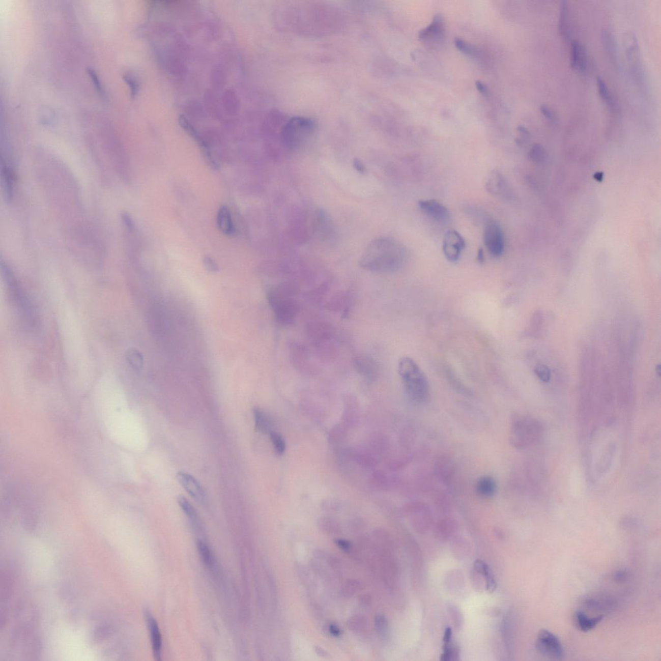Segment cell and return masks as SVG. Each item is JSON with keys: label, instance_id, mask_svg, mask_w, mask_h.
I'll use <instances>...</instances> for the list:
<instances>
[{"label": "cell", "instance_id": "6da1fadb", "mask_svg": "<svg viewBox=\"0 0 661 661\" xmlns=\"http://www.w3.org/2000/svg\"><path fill=\"white\" fill-rule=\"evenodd\" d=\"M406 256L405 247L389 238H379L369 243L360 259L363 269L371 272L387 273L398 270Z\"/></svg>", "mask_w": 661, "mask_h": 661}, {"label": "cell", "instance_id": "7a4b0ae2", "mask_svg": "<svg viewBox=\"0 0 661 661\" xmlns=\"http://www.w3.org/2000/svg\"><path fill=\"white\" fill-rule=\"evenodd\" d=\"M398 371L404 387L411 400L416 403H424L429 395V386L424 372L414 360L409 357L400 358Z\"/></svg>", "mask_w": 661, "mask_h": 661}, {"label": "cell", "instance_id": "3957f363", "mask_svg": "<svg viewBox=\"0 0 661 661\" xmlns=\"http://www.w3.org/2000/svg\"><path fill=\"white\" fill-rule=\"evenodd\" d=\"M315 129V123L309 118H292L282 127L281 136L283 143L290 150H299L308 142Z\"/></svg>", "mask_w": 661, "mask_h": 661}, {"label": "cell", "instance_id": "277c9868", "mask_svg": "<svg viewBox=\"0 0 661 661\" xmlns=\"http://www.w3.org/2000/svg\"><path fill=\"white\" fill-rule=\"evenodd\" d=\"M268 299L276 321L283 325H289L295 321L298 312L295 300L280 288L269 291Z\"/></svg>", "mask_w": 661, "mask_h": 661}, {"label": "cell", "instance_id": "5b68a950", "mask_svg": "<svg viewBox=\"0 0 661 661\" xmlns=\"http://www.w3.org/2000/svg\"><path fill=\"white\" fill-rule=\"evenodd\" d=\"M1 269L7 288H8L12 299H13L12 300L16 305L18 311L31 324L35 323V310L33 309L32 304H31L30 299H28L27 296L21 289L10 266L2 259L1 260Z\"/></svg>", "mask_w": 661, "mask_h": 661}, {"label": "cell", "instance_id": "8992f818", "mask_svg": "<svg viewBox=\"0 0 661 661\" xmlns=\"http://www.w3.org/2000/svg\"><path fill=\"white\" fill-rule=\"evenodd\" d=\"M622 43L632 78L638 85H643L645 74L641 61L640 47L636 34L632 31L624 33L622 36Z\"/></svg>", "mask_w": 661, "mask_h": 661}, {"label": "cell", "instance_id": "52a82bcc", "mask_svg": "<svg viewBox=\"0 0 661 661\" xmlns=\"http://www.w3.org/2000/svg\"><path fill=\"white\" fill-rule=\"evenodd\" d=\"M537 424L525 417H516L511 425L510 441L516 448H524L536 438Z\"/></svg>", "mask_w": 661, "mask_h": 661}, {"label": "cell", "instance_id": "ba28073f", "mask_svg": "<svg viewBox=\"0 0 661 661\" xmlns=\"http://www.w3.org/2000/svg\"><path fill=\"white\" fill-rule=\"evenodd\" d=\"M535 646L538 653L550 659L561 660L564 657V650L559 639L547 629L538 633Z\"/></svg>", "mask_w": 661, "mask_h": 661}, {"label": "cell", "instance_id": "9c48e42d", "mask_svg": "<svg viewBox=\"0 0 661 661\" xmlns=\"http://www.w3.org/2000/svg\"><path fill=\"white\" fill-rule=\"evenodd\" d=\"M485 247L493 256L501 257L505 250V239L503 231L498 222L490 221L486 223L484 232Z\"/></svg>", "mask_w": 661, "mask_h": 661}, {"label": "cell", "instance_id": "30bf717a", "mask_svg": "<svg viewBox=\"0 0 661 661\" xmlns=\"http://www.w3.org/2000/svg\"><path fill=\"white\" fill-rule=\"evenodd\" d=\"M466 242L462 235L455 230L448 231L443 240V252L447 260L451 263L457 261L465 249Z\"/></svg>", "mask_w": 661, "mask_h": 661}, {"label": "cell", "instance_id": "8fae6325", "mask_svg": "<svg viewBox=\"0 0 661 661\" xmlns=\"http://www.w3.org/2000/svg\"><path fill=\"white\" fill-rule=\"evenodd\" d=\"M420 210L432 220L440 223H446L450 220V213L445 206L436 199L420 200Z\"/></svg>", "mask_w": 661, "mask_h": 661}, {"label": "cell", "instance_id": "7c38bea8", "mask_svg": "<svg viewBox=\"0 0 661 661\" xmlns=\"http://www.w3.org/2000/svg\"><path fill=\"white\" fill-rule=\"evenodd\" d=\"M570 64L577 73H585L588 68L587 50L580 41L574 40L571 43Z\"/></svg>", "mask_w": 661, "mask_h": 661}, {"label": "cell", "instance_id": "4fadbf2b", "mask_svg": "<svg viewBox=\"0 0 661 661\" xmlns=\"http://www.w3.org/2000/svg\"><path fill=\"white\" fill-rule=\"evenodd\" d=\"M177 479L186 492L196 501L203 502L206 499V494L203 485L193 476L185 472H179Z\"/></svg>", "mask_w": 661, "mask_h": 661}, {"label": "cell", "instance_id": "5bb4252c", "mask_svg": "<svg viewBox=\"0 0 661 661\" xmlns=\"http://www.w3.org/2000/svg\"><path fill=\"white\" fill-rule=\"evenodd\" d=\"M145 617L149 631H150L154 657H155L156 660H160L161 654H162V642L159 626H158L156 619L154 618V617L150 612H146Z\"/></svg>", "mask_w": 661, "mask_h": 661}, {"label": "cell", "instance_id": "9a60e30c", "mask_svg": "<svg viewBox=\"0 0 661 661\" xmlns=\"http://www.w3.org/2000/svg\"><path fill=\"white\" fill-rule=\"evenodd\" d=\"M485 188L490 193L499 197L506 196L508 193V186L505 178L498 170H492L485 182Z\"/></svg>", "mask_w": 661, "mask_h": 661}, {"label": "cell", "instance_id": "2e32d148", "mask_svg": "<svg viewBox=\"0 0 661 661\" xmlns=\"http://www.w3.org/2000/svg\"><path fill=\"white\" fill-rule=\"evenodd\" d=\"M559 31L560 35L564 40L570 39V10H569L568 2L565 0L562 1L560 4Z\"/></svg>", "mask_w": 661, "mask_h": 661}, {"label": "cell", "instance_id": "e0dca14e", "mask_svg": "<svg viewBox=\"0 0 661 661\" xmlns=\"http://www.w3.org/2000/svg\"><path fill=\"white\" fill-rule=\"evenodd\" d=\"M443 33V18L440 14H437L428 27L420 31L419 36L422 40H434L442 37Z\"/></svg>", "mask_w": 661, "mask_h": 661}, {"label": "cell", "instance_id": "ac0fdd59", "mask_svg": "<svg viewBox=\"0 0 661 661\" xmlns=\"http://www.w3.org/2000/svg\"><path fill=\"white\" fill-rule=\"evenodd\" d=\"M475 490L478 495L483 498H491L497 493L496 481L490 476H484L477 480Z\"/></svg>", "mask_w": 661, "mask_h": 661}, {"label": "cell", "instance_id": "d6986e66", "mask_svg": "<svg viewBox=\"0 0 661 661\" xmlns=\"http://www.w3.org/2000/svg\"><path fill=\"white\" fill-rule=\"evenodd\" d=\"M601 42L606 54L609 58L610 61L613 64L617 62V43L614 35L607 30H603L601 32Z\"/></svg>", "mask_w": 661, "mask_h": 661}, {"label": "cell", "instance_id": "ffe728a7", "mask_svg": "<svg viewBox=\"0 0 661 661\" xmlns=\"http://www.w3.org/2000/svg\"><path fill=\"white\" fill-rule=\"evenodd\" d=\"M574 619H575L576 624L578 629L582 631L587 632L595 628L597 626V624L602 621L603 615H599V616L596 617L595 618L594 617L590 618L585 613L578 611L576 612Z\"/></svg>", "mask_w": 661, "mask_h": 661}, {"label": "cell", "instance_id": "44dd1931", "mask_svg": "<svg viewBox=\"0 0 661 661\" xmlns=\"http://www.w3.org/2000/svg\"><path fill=\"white\" fill-rule=\"evenodd\" d=\"M217 225L223 234L232 235L234 233L232 215L227 206H222L219 209L217 215Z\"/></svg>", "mask_w": 661, "mask_h": 661}, {"label": "cell", "instance_id": "7402d4cb", "mask_svg": "<svg viewBox=\"0 0 661 661\" xmlns=\"http://www.w3.org/2000/svg\"><path fill=\"white\" fill-rule=\"evenodd\" d=\"M253 415L256 429L258 432L265 434H270L273 432L272 420L265 412L261 409L255 408L253 410Z\"/></svg>", "mask_w": 661, "mask_h": 661}, {"label": "cell", "instance_id": "603a6c76", "mask_svg": "<svg viewBox=\"0 0 661 661\" xmlns=\"http://www.w3.org/2000/svg\"><path fill=\"white\" fill-rule=\"evenodd\" d=\"M597 88L598 95H599L603 102L606 103V105L612 111H615L617 108V103L615 102V98L611 91L609 90L607 83L603 80L602 77L597 76Z\"/></svg>", "mask_w": 661, "mask_h": 661}, {"label": "cell", "instance_id": "cb8c5ba5", "mask_svg": "<svg viewBox=\"0 0 661 661\" xmlns=\"http://www.w3.org/2000/svg\"><path fill=\"white\" fill-rule=\"evenodd\" d=\"M126 359L131 366L136 370H140L143 366V358L135 348H130L126 352Z\"/></svg>", "mask_w": 661, "mask_h": 661}, {"label": "cell", "instance_id": "d4e9b609", "mask_svg": "<svg viewBox=\"0 0 661 661\" xmlns=\"http://www.w3.org/2000/svg\"><path fill=\"white\" fill-rule=\"evenodd\" d=\"M584 605L591 610H604V608H609L614 604L612 600L605 598H595L589 597L584 600Z\"/></svg>", "mask_w": 661, "mask_h": 661}, {"label": "cell", "instance_id": "484cf974", "mask_svg": "<svg viewBox=\"0 0 661 661\" xmlns=\"http://www.w3.org/2000/svg\"><path fill=\"white\" fill-rule=\"evenodd\" d=\"M356 366L358 371L367 377H373L376 375V368L373 362L367 359H360L356 360Z\"/></svg>", "mask_w": 661, "mask_h": 661}, {"label": "cell", "instance_id": "4316f807", "mask_svg": "<svg viewBox=\"0 0 661 661\" xmlns=\"http://www.w3.org/2000/svg\"><path fill=\"white\" fill-rule=\"evenodd\" d=\"M197 548H198L199 555L203 562L208 566H212L214 562L213 556L211 553L210 548L208 545L202 540H198L197 542Z\"/></svg>", "mask_w": 661, "mask_h": 661}, {"label": "cell", "instance_id": "83f0119b", "mask_svg": "<svg viewBox=\"0 0 661 661\" xmlns=\"http://www.w3.org/2000/svg\"><path fill=\"white\" fill-rule=\"evenodd\" d=\"M178 502H179L180 508L186 513L190 521H194L198 519L195 509H194L191 503L187 501L186 498H185L183 496H180L178 498Z\"/></svg>", "mask_w": 661, "mask_h": 661}, {"label": "cell", "instance_id": "f1b7e54d", "mask_svg": "<svg viewBox=\"0 0 661 661\" xmlns=\"http://www.w3.org/2000/svg\"><path fill=\"white\" fill-rule=\"evenodd\" d=\"M269 435L276 453L278 455H282L285 453L286 448L285 440L280 434L276 432H272Z\"/></svg>", "mask_w": 661, "mask_h": 661}, {"label": "cell", "instance_id": "f546056e", "mask_svg": "<svg viewBox=\"0 0 661 661\" xmlns=\"http://www.w3.org/2000/svg\"><path fill=\"white\" fill-rule=\"evenodd\" d=\"M361 585L357 581L350 580L346 582L342 589V593L345 597H349L358 592L360 590Z\"/></svg>", "mask_w": 661, "mask_h": 661}, {"label": "cell", "instance_id": "4dcf8cb0", "mask_svg": "<svg viewBox=\"0 0 661 661\" xmlns=\"http://www.w3.org/2000/svg\"><path fill=\"white\" fill-rule=\"evenodd\" d=\"M375 626L380 636L385 637L388 634V622L384 615H377L375 619Z\"/></svg>", "mask_w": 661, "mask_h": 661}, {"label": "cell", "instance_id": "1f68e13d", "mask_svg": "<svg viewBox=\"0 0 661 661\" xmlns=\"http://www.w3.org/2000/svg\"><path fill=\"white\" fill-rule=\"evenodd\" d=\"M473 567H474L475 570L477 571V573L480 574L484 578L492 572L488 565L485 563L482 560H476L474 564H473Z\"/></svg>", "mask_w": 661, "mask_h": 661}, {"label": "cell", "instance_id": "d6a6232c", "mask_svg": "<svg viewBox=\"0 0 661 661\" xmlns=\"http://www.w3.org/2000/svg\"><path fill=\"white\" fill-rule=\"evenodd\" d=\"M348 627L351 630L355 631H361L364 628V622L359 617H351L348 622Z\"/></svg>", "mask_w": 661, "mask_h": 661}, {"label": "cell", "instance_id": "836d02e7", "mask_svg": "<svg viewBox=\"0 0 661 661\" xmlns=\"http://www.w3.org/2000/svg\"><path fill=\"white\" fill-rule=\"evenodd\" d=\"M540 110L545 119L549 120V122L555 123L557 121L556 114L549 105L542 104L540 106Z\"/></svg>", "mask_w": 661, "mask_h": 661}, {"label": "cell", "instance_id": "e575fe53", "mask_svg": "<svg viewBox=\"0 0 661 661\" xmlns=\"http://www.w3.org/2000/svg\"><path fill=\"white\" fill-rule=\"evenodd\" d=\"M455 45L458 50L465 52L466 54H472L474 52V50H473L472 46L466 43L465 41L459 39V38H456L455 40Z\"/></svg>", "mask_w": 661, "mask_h": 661}, {"label": "cell", "instance_id": "d590c367", "mask_svg": "<svg viewBox=\"0 0 661 661\" xmlns=\"http://www.w3.org/2000/svg\"><path fill=\"white\" fill-rule=\"evenodd\" d=\"M203 263L207 270L210 271V272L216 273L219 271V268H218L217 264H216L212 258H210V257H204L203 259Z\"/></svg>", "mask_w": 661, "mask_h": 661}, {"label": "cell", "instance_id": "8d00e7d4", "mask_svg": "<svg viewBox=\"0 0 661 661\" xmlns=\"http://www.w3.org/2000/svg\"><path fill=\"white\" fill-rule=\"evenodd\" d=\"M484 578L485 581V588H486V590L490 593H494L497 588V583L496 581H495L494 575H493V573H490V575L485 577Z\"/></svg>", "mask_w": 661, "mask_h": 661}, {"label": "cell", "instance_id": "74e56055", "mask_svg": "<svg viewBox=\"0 0 661 661\" xmlns=\"http://www.w3.org/2000/svg\"><path fill=\"white\" fill-rule=\"evenodd\" d=\"M537 376L542 381L548 382L550 378V372L549 369L545 366H538L536 369Z\"/></svg>", "mask_w": 661, "mask_h": 661}, {"label": "cell", "instance_id": "f35d334b", "mask_svg": "<svg viewBox=\"0 0 661 661\" xmlns=\"http://www.w3.org/2000/svg\"><path fill=\"white\" fill-rule=\"evenodd\" d=\"M327 629L328 633L334 638H340L342 636V629L335 623L329 624Z\"/></svg>", "mask_w": 661, "mask_h": 661}, {"label": "cell", "instance_id": "ab89813d", "mask_svg": "<svg viewBox=\"0 0 661 661\" xmlns=\"http://www.w3.org/2000/svg\"><path fill=\"white\" fill-rule=\"evenodd\" d=\"M336 545L345 552H350L352 549V544L351 542L344 539H338L335 540Z\"/></svg>", "mask_w": 661, "mask_h": 661}, {"label": "cell", "instance_id": "60d3db41", "mask_svg": "<svg viewBox=\"0 0 661 661\" xmlns=\"http://www.w3.org/2000/svg\"><path fill=\"white\" fill-rule=\"evenodd\" d=\"M628 578V574L626 571L619 570L614 573V580L617 583H623Z\"/></svg>", "mask_w": 661, "mask_h": 661}, {"label": "cell", "instance_id": "b9f144b4", "mask_svg": "<svg viewBox=\"0 0 661 661\" xmlns=\"http://www.w3.org/2000/svg\"><path fill=\"white\" fill-rule=\"evenodd\" d=\"M452 639V630L450 628H447L444 635V645L451 643Z\"/></svg>", "mask_w": 661, "mask_h": 661}, {"label": "cell", "instance_id": "7bdbcfd3", "mask_svg": "<svg viewBox=\"0 0 661 661\" xmlns=\"http://www.w3.org/2000/svg\"><path fill=\"white\" fill-rule=\"evenodd\" d=\"M475 84H476V87H477V90L479 91L480 93L484 94V95H485V94L487 93V90L486 86H485L484 83L480 82V81H476Z\"/></svg>", "mask_w": 661, "mask_h": 661}, {"label": "cell", "instance_id": "ee69618b", "mask_svg": "<svg viewBox=\"0 0 661 661\" xmlns=\"http://www.w3.org/2000/svg\"><path fill=\"white\" fill-rule=\"evenodd\" d=\"M314 650H315L317 654L320 656V657H326L328 655V653H327V651L323 648L320 647V646H316V647L314 648Z\"/></svg>", "mask_w": 661, "mask_h": 661}, {"label": "cell", "instance_id": "f6af8a7d", "mask_svg": "<svg viewBox=\"0 0 661 661\" xmlns=\"http://www.w3.org/2000/svg\"><path fill=\"white\" fill-rule=\"evenodd\" d=\"M484 259H485V256H484V250H483L482 248H480L478 250V252H477L478 261L480 263H483L484 262Z\"/></svg>", "mask_w": 661, "mask_h": 661}, {"label": "cell", "instance_id": "bcb514c9", "mask_svg": "<svg viewBox=\"0 0 661 661\" xmlns=\"http://www.w3.org/2000/svg\"><path fill=\"white\" fill-rule=\"evenodd\" d=\"M354 163L355 165V167H357V169L359 170V171L360 172L364 171V167L363 166L362 163L361 162H359V160H356V162Z\"/></svg>", "mask_w": 661, "mask_h": 661}]
</instances>
